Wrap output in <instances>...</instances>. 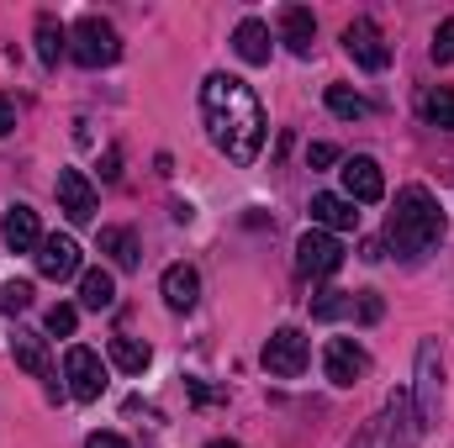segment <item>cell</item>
I'll use <instances>...</instances> for the list:
<instances>
[{"label": "cell", "mask_w": 454, "mask_h": 448, "mask_svg": "<svg viewBox=\"0 0 454 448\" xmlns=\"http://www.w3.org/2000/svg\"><path fill=\"white\" fill-rule=\"evenodd\" d=\"M201 121L212 148L227 164H254L264 148V106L238 74H207L201 80Z\"/></svg>", "instance_id": "1"}, {"label": "cell", "mask_w": 454, "mask_h": 448, "mask_svg": "<svg viewBox=\"0 0 454 448\" xmlns=\"http://www.w3.org/2000/svg\"><path fill=\"white\" fill-rule=\"evenodd\" d=\"M444 206L434 201V190L428 185H402L396 190V206H391V217H386V243L396 248V259H423V253H434L439 243H444Z\"/></svg>", "instance_id": "2"}, {"label": "cell", "mask_w": 454, "mask_h": 448, "mask_svg": "<svg viewBox=\"0 0 454 448\" xmlns=\"http://www.w3.org/2000/svg\"><path fill=\"white\" fill-rule=\"evenodd\" d=\"M69 58H74L80 69H112L116 58H121V37H116V27L106 21V16L85 11V16L69 27Z\"/></svg>", "instance_id": "3"}, {"label": "cell", "mask_w": 454, "mask_h": 448, "mask_svg": "<svg viewBox=\"0 0 454 448\" xmlns=\"http://www.w3.org/2000/svg\"><path fill=\"white\" fill-rule=\"evenodd\" d=\"M412 412H418V428L428 433L439 422V390H444V359H439V343L423 337L418 343V375H412Z\"/></svg>", "instance_id": "4"}, {"label": "cell", "mask_w": 454, "mask_h": 448, "mask_svg": "<svg viewBox=\"0 0 454 448\" xmlns=\"http://www.w3.org/2000/svg\"><path fill=\"white\" fill-rule=\"evenodd\" d=\"M259 364H264L275 380H296V375H307V364H312V337L301 333V328H275V333L264 337Z\"/></svg>", "instance_id": "5"}, {"label": "cell", "mask_w": 454, "mask_h": 448, "mask_svg": "<svg viewBox=\"0 0 454 448\" xmlns=\"http://www.w3.org/2000/svg\"><path fill=\"white\" fill-rule=\"evenodd\" d=\"M296 269H301L307 280L339 274L343 269V243L333 237V232H323V227H307V232L296 237Z\"/></svg>", "instance_id": "6"}, {"label": "cell", "mask_w": 454, "mask_h": 448, "mask_svg": "<svg viewBox=\"0 0 454 448\" xmlns=\"http://www.w3.org/2000/svg\"><path fill=\"white\" fill-rule=\"evenodd\" d=\"M343 53H348L359 69H370V74H380V69L391 64V42L380 37V27H375L370 16H354V21L343 27Z\"/></svg>", "instance_id": "7"}, {"label": "cell", "mask_w": 454, "mask_h": 448, "mask_svg": "<svg viewBox=\"0 0 454 448\" xmlns=\"http://www.w3.org/2000/svg\"><path fill=\"white\" fill-rule=\"evenodd\" d=\"M64 380H69V396H74V401H101V390H106V364H101V353L85 348V343H74V348L64 353Z\"/></svg>", "instance_id": "8"}, {"label": "cell", "mask_w": 454, "mask_h": 448, "mask_svg": "<svg viewBox=\"0 0 454 448\" xmlns=\"http://www.w3.org/2000/svg\"><path fill=\"white\" fill-rule=\"evenodd\" d=\"M380 312H386V306H380V296H375V290H323V296L312 301V317H317V322L359 317V322L370 328V322H380Z\"/></svg>", "instance_id": "9"}, {"label": "cell", "mask_w": 454, "mask_h": 448, "mask_svg": "<svg viewBox=\"0 0 454 448\" xmlns=\"http://www.w3.org/2000/svg\"><path fill=\"white\" fill-rule=\"evenodd\" d=\"M323 375L348 390V385H359L364 375H370V353L354 343V337H328V348H323Z\"/></svg>", "instance_id": "10"}, {"label": "cell", "mask_w": 454, "mask_h": 448, "mask_svg": "<svg viewBox=\"0 0 454 448\" xmlns=\"http://www.w3.org/2000/svg\"><path fill=\"white\" fill-rule=\"evenodd\" d=\"M32 259H37V274H43V280H59V285H64V280L80 274V243H74L69 232H48Z\"/></svg>", "instance_id": "11"}, {"label": "cell", "mask_w": 454, "mask_h": 448, "mask_svg": "<svg viewBox=\"0 0 454 448\" xmlns=\"http://www.w3.org/2000/svg\"><path fill=\"white\" fill-rule=\"evenodd\" d=\"M343 196L354 201V206H375L380 196H386V174H380V164L370 158V153H354V158H343Z\"/></svg>", "instance_id": "12"}, {"label": "cell", "mask_w": 454, "mask_h": 448, "mask_svg": "<svg viewBox=\"0 0 454 448\" xmlns=\"http://www.w3.org/2000/svg\"><path fill=\"white\" fill-rule=\"evenodd\" d=\"M11 359L48 390V396H59V369H53V359H48V343L37 333H16L11 337Z\"/></svg>", "instance_id": "13"}, {"label": "cell", "mask_w": 454, "mask_h": 448, "mask_svg": "<svg viewBox=\"0 0 454 448\" xmlns=\"http://www.w3.org/2000/svg\"><path fill=\"white\" fill-rule=\"evenodd\" d=\"M53 190H59V212H64L69 222H96V185H90L80 169H59Z\"/></svg>", "instance_id": "14"}, {"label": "cell", "mask_w": 454, "mask_h": 448, "mask_svg": "<svg viewBox=\"0 0 454 448\" xmlns=\"http://www.w3.org/2000/svg\"><path fill=\"white\" fill-rule=\"evenodd\" d=\"M0 243H5L11 253H37L43 227H37V212H32L27 201H11V206H5V217H0Z\"/></svg>", "instance_id": "15"}, {"label": "cell", "mask_w": 454, "mask_h": 448, "mask_svg": "<svg viewBox=\"0 0 454 448\" xmlns=\"http://www.w3.org/2000/svg\"><path fill=\"white\" fill-rule=\"evenodd\" d=\"M423 428H418V412H412V396L396 390L386 401V448H418Z\"/></svg>", "instance_id": "16"}, {"label": "cell", "mask_w": 454, "mask_h": 448, "mask_svg": "<svg viewBox=\"0 0 454 448\" xmlns=\"http://www.w3.org/2000/svg\"><path fill=\"white\" fill-rule=\"evenodd\" d=\"M280 37H286V48L296 58H312V48H317V16L307 5H286L280 11Z\"/></svg>", "instance_id": "17"}, {"label": "cell", "mask_w": 454, "mask_h": 448, "mask_svg": "<svg viewBox=\"0 0 454 448\" xmlns=\"http://www.w3.org/2000/svg\"><path fill=\"white\" fill-rule=\"evenodd\" d=\"M159 290H164V306H169V312H191V306L201 301V274H196L191 264H169L164 280H159Z\"/></svg>", "instance_id": "18"}, {"label": "cell", "mask_w": 454, "mask_h": 448, "mask_svg": "<svg viewBox=\"0 0 454 448\" xmlns=\"http://www.w3.org/2000/svg\"><path fill=\"white\" fill-rule=\"evenodd\" d=\"M32 37H37V58H43L48 69H59V58H69V27H64L53 11H37Z\"/></svg>", "instance_id": "19"}, {"label": "cell", "mask_w": 454, "mask_h": 448, "mask_svg": "<svg viewBox=\"0 0 454 448\" xmlns=\"http://www.w3.org/2000/svg\"><path fill=\"white\" fill-rule=\"evenodd\" d=\"M232 53L243 58V64H270V53H275V42H270V27L259 21V16H243L238 21V32H232Z\"/></svg>", "instance_id": "20"}, {"label": "cell", "mask_w": 454, "mask_h": 448, "mask_svg": "<svg viewBox=\"0 0 454 448\" xmlns=\"http://www.w3.org/2000/svg\"><path fill=\"white\" fill-rule=\"evenodd\" d=\"M312 227H323V232L339 237V232H354L359 227V212H354L348 196H328L323 190V196H312Z\"/></svg>", "instance_id": "21"}, {"label": "cell", "mask_w": 454, "mask_h": 448, "mask_svg": "<svg viewBox=\"0 0 454 448\" xmlns=\"http://www.w3.org/2000/svg\"><path fill=\"white\" fill-rule=\"evenodd\" d=\"M80 306H85V312H112L116 306L112 269H85V274H80Z\"/></svg>", "instance_id": "22"}, {"label": "cell", "mask_w": 454, "mask_h": 448, "mask_svg": "<svg viewBox=\"0 0 454 448\" xmlns=\"http://www.w3.org/2000/svg\"><path fill=\"white\" fill-rule=\"evenodd\" d=\"M418 116H423L428 127L454 132V85H428V90L418 96Z\"/></svg>", "instance_id": "23"}, {"label": "cell", "mask_w": 454, "mask_h": 448, "mask_svg": "<svg viewBox=\"0 0 454 448\" xmlns=\"http://www.w3.org/2000/svg\"><path fill=\"white\" fill-rule=\"evenodd\" d=\"M101 253H112L116 269H137V259H143L132 227H101Z\"/></svg>", "instance_id": "24"}, {"label": "cell", "mask_w": 454, "mask_h": 448, "mask_svg": "<svg viewBox=\"0 0 454 448\" xmlns=\"http://www.w3.org/2000/svg\"><path fill=\"white\" fill-rule=\"evenodd\" d=\"M106 353H112V364L116 369H121V375H143V369H148V364H153V348H148V343H137V337H112V348H106Z\"/></svg>", "instance_id": "25"}, {"label": "cell", "mask_w": 454, "mask_h": 448, "mask_svg": "<svg viewBox=\"0 0 454 448\" xmlns=\"http://www.w3.org/2000/svg\"><path fill=\"white\" fill-rule=\"evenodd\" d=\"M323 101H328V112L343 116V121H364V116L375 112V101H364V96H359V90H348V85H328V96H323Z\"/></svg>", "instance_id": "26"}, {"label": "cell", "mask_w": 454, "mask_h": 448, "mask_svg": "<svg viewBox=\"0 0 454 448\" xmlns=\"http://www.w3.org/2000/svg\"><path fill=\"white\" fill-rule=\"evenodd\" d=\"M27 306H32V280H5V285H0V312L16 317V312H27Z\"/></svg>", "instance_id": "27"}, {"label": "cell", "mask_w": 454, "mask_h": 448, "mask_svg": "<svg viewBox=\"0 0 454 448\" xmlns=\"http://www.w3.org/2000/svg\"><path fill=\"white\" fill-rule=\"evenodd\" d=\"M43 328H48L53 337H74V328H80V306H64V301H59V306L43 317Z\"/></svg>", "instance_id": "28"}, {"label": "cell", "mask_w": 454, "mask_h": 448, "mask_svg": "<svg viewBox=\"0 0 454 448\" xmlns=\"http://www.w3.org/2000/svg\"><path fill=\"white\" fill-rule=\"evenodd\" d=\"M428 53H434V64H454V16H444V21H439V32H434Z\"/></svg>", "instance_id": "29"}, {"label": "cell", "mask_w": 454, "mask_h": 448, "mask_svg": "<svg viewBox=\"0 0 454 448\" xmlns=\"http://www.w3.org/2000/svg\"><path fill=\"white\" fill-rule=\"evenodd\" d=\"M348 448H386V417H370V422L354 433V444Z\"/></svg>", "instance_id": "30"}, {"label": "cell", "mask_w": 454, "mask_h": 448, "mask_svg": "<svg viewBox=\"0 0 454 448\" xmlns=\"http://www.w3.org/2000/svg\"><path fill=\"white\" fill-rule=\"evenodd\" d=\"M307 164H312V169H328V164H339V148H333V143H312V148H307Z\"/></svg>", "instance_id": "31"}, {"label": "cell", "mask_w": 454, "mask_h": 448, "mask_svg": "<svg viewBox=\"0 0 454 448\" xmlns=\"http://www.w3.org/2000/svg\"><path fill=\"white\" fill-rule=\"evenodd\" d=\"M85 448H127V438H121V433H90Z\"/></svg>", "instance_id": "32"}, {"label": "cell", "mask_w": 454, "mask_h": 448, "mask_svg": "<svg viewBox=\"0 0 454 448\" xmlns=\"http://www.w3.org/2000/svg\"><path fill=\"white\" fill-rule=\"evenodd\" d=\"M11 127H16V106H11V101H5V96H0V137H5V132H11Z\"/></svg>", "instance_id": "33"}, {"label": "cell", "mask_w": 454, "mask_h": 448, "mask_svg": "<svg viewBox=\"0 0 454 448\" xmlns=\"http://www.w3.org/2000/svg\"><path fill=\"white\" fill-rule=\"evenodd\" d=\"M207 448H243V444H232V438H217V444H207Z\"/></svg>", "instance_id": "34"}]
</instances>
